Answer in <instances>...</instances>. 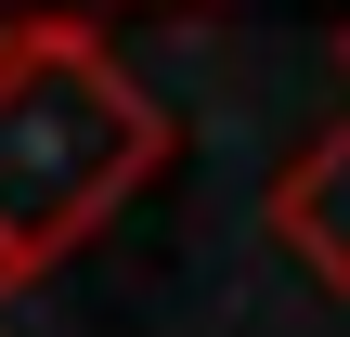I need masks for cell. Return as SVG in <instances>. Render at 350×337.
Here are the masks:
<instances>
[{
    "instance_id": "6da1fadb",
    "label": "cell",
    "mask_w": 350,
    "mask_h": 337,
    "mask_svg": "<svg viewBox=\"0 0 350 337\" xmlns=\"http://www.w3.org/2000/svg\"><path fill=\"white\" fill-rule=\"evenodd\" d=\"M169 156V104L130 78L117 26L39 13L0 39V273H52L91 247Z\"/></svg>"
},
{
    "instance_id": "7a4b0ae2",
    "label": "cell",
    "mask_w": 350,
    "mask_h": 337,
    "mask_svg": "<svg viewBox=\"0 0 350 337\" xmlns=\"http://www.w3.org/2000/svg\"><path fill=\"white\" fill-rule=\"evenodd\" d=\"M260 221H273V247H286V260H299L325 299H350V117L299 130V156L273 169Z\"/></svg>"
},
{
    "instance_id": "277c9868",
    "label": "cell",
    "mask_w": 350,
    "mask_h": 337,
    "mask_svg": "<svg viewBox=\"0 0 350 337\" xmlns=\"http://www.w3.org/2000/svg\"><path fill=\"white\" fill-rule=\"evenodd\" d=\"M338 65H350V26H338Z\"/></svg>"
},
{
    "instance_id": "5b68a950",
    "label": "cell",
    "mask_w": 350,
    "mask_h": 337,
    "mask_svg": "<svg viewBox=\"0 0 350 337\" xmlns=\"http://www.w3.org/2000/svg\"><path fill=\"white\" fill-rule=\"evenodd\" d=\"M0 299H13V273H0Z\"/></svg>"
},
{
    "instance_id": "3957f363",
    "label": "cell",
    "mask_w": 350,
    "mask_h": 337,
    "mask_svg": "<svg viewBox=\"0 0 350 337\" xmlns=\"http://www.w3.org/2000/svg\"><path fill=\"white\" fill-rule=\"evenodd\" d=\"M13 26H39V13H78V26H104V13H234V0H0Z\"/></svg>"
}]
</instances>
